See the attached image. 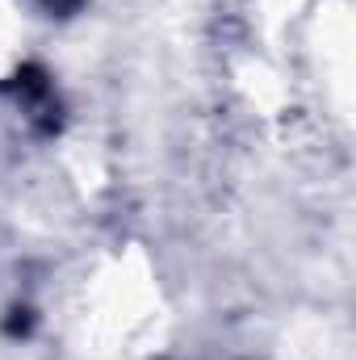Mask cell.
I'll list each match as a JSON object with an SVG mask.
<instances>
[{
	"instance_id": "obj_1",
	"label": "cell",
	"mask_w": 356,
	"mask_h": 360,
	"mask_svg": "<svg viewBox=\"0 0 356 360\" xmlns=\"http://www.w3.org/2000/svg\"><path fill=\"white\" fill-rule=\"evenodd\" d=\"M42 8H51V13H76L80 8V0H38Z\"/></svg>"
}]
</instances>
